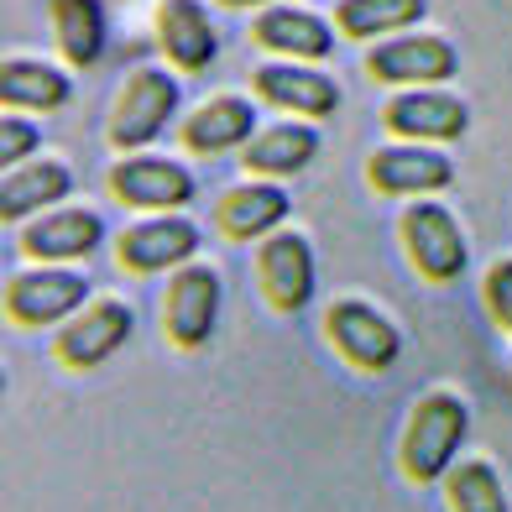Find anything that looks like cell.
I'll use <instances>...</instances> for the list:
<instances>
[{"mask_svg":"<svg viewBox=\"0 0 512 512\" xmlns=\"http://www.w3.org/2000/svg\"><path fill=\"white\" fill-rule=\"evenodd\" d=\"M100 246V215L89 209H63V215L42 220L27 230V251L42 256V262H63V256H84Z\"/></svg>","mask_w":512,"mask_h":512,"instance_id":"cell-18","label":"cell"},{"mask_svg":"<svg viewBox=\"0 0 512 512\" xmlns=\"http://www.w3.org/2000/svg\"><path fill=\"white\" fill-rule=\"evenodd\" d=\"M131 335V309L126 304H95V314L74 319L58 335V356L68 366H100L105 356H115Z\"/></svg>","mask_w":512,"mask_h":512,"instance_id":"cell-12","label":"cell"},{"mask_svg":"<svg viewBox=\"0 0 512 512\" xmlns=\"http://www.w3.org/2000/svg\"><path fill=\"white\" fill-rule=\"evenodd\" d=\"M53 21H58V42L68 63H95L105 53V6L100 0H53Z\"/></svg>","mask_w":512,"mask_h":512,"instance_id":"cell-21","label":"cell"},{"mask_svg":"<svg viewBox=\"0 0 512 512\" xmlns=\"http://www.w3.org/2000/svg\"><path fill=\"white\" fill-rule=\"evenodd\" d=\"M68 95H74L68 79L42 63H6V74H0V100L16 110H58Z\"/></svg>","mask_w":512,"mask_h":512,"instance_id":"cell-23","label":"cell"},{"mask_svg":"<svg viewBox=\"0 0 512 512\" xmlns=\"http://www.w3.org/2000/svg\"><path fill=\"white\" fill-rule=\"evenodd\" d=\"M288 220V194L283 189H236L225 204H220V230L236 241H251V236H267L272 225Z\"/></svg>","mask_w":512,"mask_h":512,"instance_id":"cell-19","label":"cell"},{"mask_svg":"<svg viewBox=\"0 0 512 512\" xmlns=\"http://www.w3.org/2000/svg\"><path fill=\"white\" fill-rule=\"evenodd\" d=\"M157 37H162V48H168V58L178 68H209L215 63V48H220L215 21H209V11L199 0H162Z\"/></svg>","mask_w":512,"mask_h":512,"instance_id":"cell-10","label":"cell"},{"mask_svg":"<svg viewBox=\"0 0 512 512\" xmlns=\"http://www.w3.org/2000/svg\"><path fill=\"white\" fill-rule=\"evenodd\" d=\"M173 110H178V84H173V74H162V68H142V74L126 84L121 105H115V115H110V142L121 147V152L147 147L152 136L168 126Z\"/></svg>","mask_w":512,"mask_h":512,"instance_id":"cell-2","label":"cell"},{"mask_svg":"<svg viewBox=\"0 0 512 512\" xmlns=\"http://www.w3.org/2000/svg\"><path fill=\"white\" fill-rule=\"evenodd\" d=\"M199 251V230L189 220H147L121 236V262L136 272H157V267H178L183 256Z\"/></svg>","mask_w":512,"mask_h":512,"instance_id":"cell-14","label":"cell"},{"mask_svg":"<svg viewBox=\"0 0 512 512\" xmlns=\"http://www.w3.org/2000/svg\"><path fill=\"white\" fill-rule=\"evenodd\" d=\"M465 424H471V413H465L460 398H450V392L424 398L413 413V424H408V439H403V471L413 481L445 476V465L455 460L460 439H465Z\"/></svg>","mask_w":512,"mask_h":512,"instance_id":"cell-1","label":"cell"},{"mask_svg":"<svg viewBox=\"0 0 512 512\" xmlns=\"http://www.w3.org/2000/svg\"><path fill=\"white\" fill-rule=\"evenodd\" d=\"M225 6H262V0H225Z\"/></svg>","mask_w":512,"mask_h":512,"instance_id":"cell-28","label":"cell"},{"mask_svg":"<svg viewBox=\"0 0 512 512\" xmlns=\"http://www.w3.org/2000/svg\"><path fill=\"white\" fill-rule=\"evenodd\" d=\"M256 131V110L246 100H209L204 110H194V121L183 126V142L194 152H225V147H241L246 136Z\"/></svg>","mask_w":512,"mask_h":512,"instance_id":"cell-16","label":"cell"},{"mask_svg":"<svg viewBox=\"0 0 512 512\" xmlns=\"http://www.w3.org/2000/svg\"><path fill=\"white\" fill-rule=\"evenodd\" d=\"M366 68L392 84H434V79H450L460 58L445 37H398V42H382L366 58Z\"/></svg>","mask_w":512,"mask_h":512,"instance_id":"cell-7","label":"cell"},{"mask_svg":"<svg viewBox=\"0 0 512 512\" xmlns=\"http://www.w3.org/2000/svg\"><path fill=\"white\" fill-rule=\"evenodd\" d=\"M262 288L283 314H298L314 298V251L304 236H272L262 246Z\"/></svg>","mask_w":512,"mask_h":512,"instance_id":"cell-8","label":"cell"},{"mask_svg":"<svg viewBox=\"0 0 512 512\" xmlns=\"http://www.w3.org/2000/svg\"><path fill=\"white\" fill-rule=\"evenodd\" d=\"M68 189H74V173H68L63 162H32V168H16V173H6V189H0V215L21 220V215H32V209L63 199Z\"/></svg>","mask_w":512,"mask_h":512,"instance_id":"cell-17","label":"cell"},{"mask_svg":"<svg viewBox=\"0 0 512 512\" xmlns=\"http://www.w3.org/2000/svg\"><path fill=\"white\" fill-rule=\"evenodd\" d=\"M110 189L126 204H142V209H178V204L194 199V178L183 173L178 162H162V157H126L121 168L110 173Z\"/></svg>","mask_w":512,"mask_h":512,"instance_id":"cell-9","label":"cell"},{"mask_svg":"<svg viewBox=\"0 0 512 512\" xmlns=\"http://www.w3.org/2000/svg\"><path fill=\"white\" fill-rule=\"evenodd\" d=\"M256 37H262L267 48L298 53V58H324L335 48L330 27H324L314 11H267L262 21H256Z\"/></svg>","mask_w":512,"mask_h":512,"instance_id":"cell-20","label":"cell"},{"mask_svg":"<svg viewBox=\"0 0 512 512\" xmlns=\"http://www.w3.org/2000/svg\"><path fill=\"white\" fill-rule=\"evenodd\" d=\"M450 507L455 512H512L502 481H497V471L486 460H471V465H460V471L450 476Z\"/></svg>","mask_w":512,"mask_h":512,"instance_id":"cell-25","label":"cell"},{"mask_svg":"<svg viewBox=\"0 0 512 512\" xmlns=\"http://www.w3.org/2000/svg\"><path fill=\"white\" fill-rule=\"evenodd\" d=\"M324 324H330V340H335L356 366L387 371L392 361H398V330H392V324L371 309V304H335Z\"/></svg>","mask_w":512,"mask_h":512,"instance_id":"cell-5","label":"cell"},{"mask_svg":"<svg viewBox=\"0 0 512 512\" xmlns=\"http://www.w3.org/2000/svg\"><path fill=\"white\" fill-rule=\"evenodd\" d=\"M215 314H220V277L209 267H183L168 288V335L194 351L215 335Z\"/></svg>","mask_w":512,"mask_h":512,"instance_id":"cell-4","label":"cell"},{"mask_svg":"<svg viewBox=\"0 0 512 512\" xmlns=\"http://www.w3.org/2000/svg\"><path fill=\"white\" fill-rule=\"evenodd\" d=\"M450 157L445 152H418V147H387L366 162V178L382 194H429L450 183Z\"/></svg>","mask_w":512,"mask_h":512,"instance_id":"cell-11","label":"cell"},{"mask_svg":"<svg viewBox=\"0 0 512 512\" xmlns=\"http://www.w3.org/2000/svg\"><path fill=\"white\" fill-rule=\"evenodd\" d=\"M314 152H319V136L309 126H272L251 142L246 168L251 173H298L314 162Z\"/></svg>","mask_w":512,"mask_h":512,"instance_id":"cell-22","label":"cell"},{"mask_svg":"<svg viewBox=\"0 0 512 512\" xmlns=\"http://www.w3.org/2000/svg\"><path fill=\"white\" fill-rule=\"evenodd\" d=\"M89 298V283L79 272H21L6 288V309L21 324H53L68 319Z\"/></svg>","mask_w":512,"mask_h":512,"instance_id":"cell-6","label":"cell"},{"mask_svg":"<svg viewBox=\"0 0 512 512\" xmlns=\"http://www.w3.org/2000/svg\"><path fill=\"white\" fill-rule=\"evenodd\" d=\"M486 304H492L497 324L512 335V262H497L492 277H486Z\"/></svg>","mask_w":512,"mask_h":512,"instance_id":"cell-26","label":"cell"},{"mask_svg":"<svg viewBox=\"0 0 512 512\" xmlns=\"http://www.w3.org/2000/svg\"><path fill=\"white\" fill-rule=\"evenodd\" d=\"M403 236L418 272L434 277V283H450V277L465 272V236L445 204H413L403 215Z\"/></svg>","mask_w":512,"mask_h":512,"instance_id":"cell-3","label":"cell"},{"mask_svg":"<svg viewBox=\"0 0 512 512\" xmlns=\"http://www.w3.org/2000/svg\"><path fill=\"white\" fill-rule=\"evenodd\" d=\"M256 89H262V100L283 105V110H304V115H330L340 105L335 79L314 74V68H288V63L256 68Z\"/></svg>","mask_w":512,"mask_h":512,"instance_id":"cell-15","label":"cell"},{"mask_svg":"<svg viewBox=\"0 0 512 512\" xmlns=\"http://www.w3.org/2000/svg\"><path fill=\"white\" fill-rule=\"evenodd\" d=\"M429 11V0H340L345 37H377L392 27H413Z\"/></svg>","mask_w":512,"mask_h":512,"instance_id":"cell-24","label":"cell"},{"mask_svg":"<svg viewBox=\"0 0 512 512\" xmlns=\"http://www.w3.org/2000/svg\"><path fill=\"white\" fill-rule=\"evenodd\" d=\"M27 152H37V126L11 121V115H6V126H0V157H6V168H11V162H21Z\"/></svg>","mask_w":512,"mask_h":512,"instance_id":"cell-27","label":"cell"},{"mask_svg":"<svg viewBox=\"0 0 512 512\" xmlns=\"http://www.w3.org/2000/svg\"><path fill=\"white\" fill-rule=\"evenodd\" d=\"M387 126L403 136H429V142H455V136L471 126V110H465L455 95H398L387 105Z\"/></svg>","mask_w":512,"mask_h":512,"instance_id":"cell-13","label":"cell"}]
</instances>
